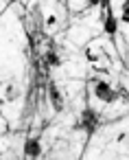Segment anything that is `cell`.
Returning <instances> with one entry per match:
<instances>
[{
  "instance_id": "obj_9",
  "label": "cell",
  "mask_w": 129,
  "mask_h": 160,
  "mask_svg": "<svg viewBox=\"0 0 129 160\" xmlns=\"http://www.w3.org/2000/svg\"><path fill=\"white\" fill-rule=\"evenodd\" d=\"M55 20H57L55 16H48V18H46V24H48V27H53V24H55Z\"/></svg>"
},
{
  "instance_id": "obj_4",
  "label": "cell",
  "mask_w": 129,
  "mask_h": 160,
  "mask_svg": "<svg viewBox=\"0 0 129 160\" xmlns=\"http://www.w3.org/2000/svg\"><path fill=\"white\" fill-rule=\"evenodd\" d=\"M24 156H29V158H37V156H42V142H40V138L31 136V138L24 140Z\"/></svg>"
},
{
  "instance_id": "obj_1",
  "label": "cell",
  "mask_w": 129,
  "mask_h": 160,
  "mask_svg": "<svg viewBox=\"0 0 129 160\" xmlns=\"http://www.w3.org/2000/svg\"><path fill=\"white\" fill-rule=\"evenodd\" d=\"M96 127H98V114H96L94 108H83L81 114H79V121L72 125V129H83L90 136L96 132Z\"/></svg>"
},
{
  "instance_id": "obj_6",
  "label": "cell",
  "mask_w": 129,
  "mask_h": 160,
  "mask_svg": "<svg viewBox=\"0 0 129 160\" xmlns=\"http://www.w3.org/2000/svg\"><path fill=\"white\" fill-rule=\"evenodd\" d=\"M18 97H20V90H18L13 83H9V86L5 88V99H7V101H16Z\"/></svg>"
},
{
  "instance_id": "obj_7",
  "label": "cell",
  "mask_w": 129,
  "mask_h": 160,
  "mask_svg": "<svg viewBox=\"0 0 129 160\" xmlns=\"http://www.w3.org/2000/svg\"><path fill=\"white\" fill-rule=\"evenodd\" d=\"M46 64L57 68V66H61V57H59L55 51H48V53H46Z\"/></svg>"
},
{
  "instance_id": "obj_5",
  "label": "cell",
  "mask_w": 129,
  "mask_h": 160,
  "mask_svg": "<svg viewBox=\"0 0 129 160\" xmlns=\"http://www.w3.org/2000/svg\"><path fill=\"white\" fill-rule=\"evenodd\" d=\"M103 29H105V33L107 35H116V31H118V20L107 11V16L103 18Z\"/></svg>"
},
{
  "instance_id": "obj_10",
  "label": "cell",
  "mask_w": 129,
  "mask_h": 160,
  "mask_svg": "<svg viewBox=\"0 0 129 160\" xmlns=\"http://www.w3.org/2000/svg\"><path fill=\"white\" fill-rule=\"evenodd\" d=\"M103 0H88V7H96V5H101Z\"/></svg>"
},
{
  "instance_id": "obj_8",
  "label": "cell",
  "mask_w": 129,
  "mask_h": 160,
  "mask_svg": "<svg viewBox=\"0 0 129 160\" xmlns=\"http://www.w3.org/2000/svg\"><path fill=\"white\" fill-rule=\"evenodd\" d=\"M120 20L125 24H129V0L127 2H122V9H120Z\"/></svg>"
},
{
  "instance_id": "obj_3",
  "label": "cell",
  "mask_w": 129,
  "mask_h": 160,
  "mask_svg": "<svg viewBox=\"0 0 129 160\" xmlns=\"http://www.w3.org/2000/svg\"><path fill=\"white\" fill-rule=\"evenodd\" d=\"M48 101H50V105H53L55 112H61L64 110V94L57 88V83H50L48 86Z\"/></svg>"
},
{
  "instance_id": "obj_2",
  "label": "cell",
  "mask_w": 129,
  "mask_h": 160,
  "mask_svg": "<svg viewBox=\"0 0 129 160\" xmlns=\"http://www.w3.org/2000/svg\"><path fill=\"white\" fill-rule=\"evenodd\" d=\"M94 97L103 103H114L118 99V92L107 83V81H96L94 83Z\"/></svg>"
}]
</instances>
